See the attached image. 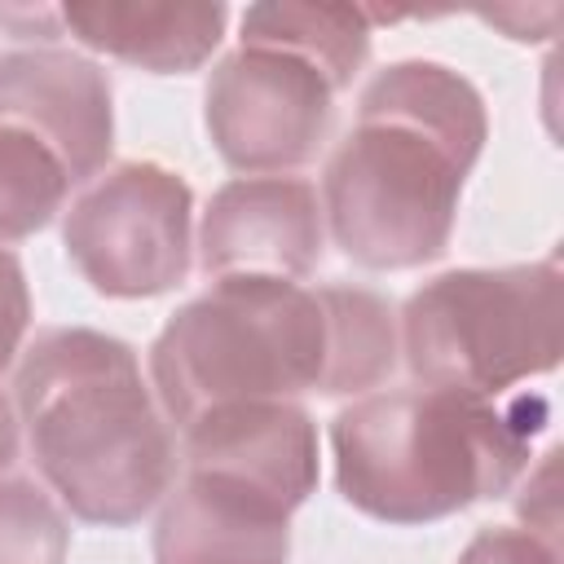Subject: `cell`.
Listing matches in <instances>:
<instances>
[{"mask_svg":"<svg viewBox=\"0 0 564 564\" xmlns=\"http://www.w3.org/2000/svg\"><path fill=\"white\" fill-rule=\"evenodd\" d=\"M0 119L44 141L70 185L93 181L115 145L110 75L62 44H26L0 53Z\"/></svg>","mask_w":564,"mask_h":564,"instance_id":"obj_9","label":"cell"},{"mask_svg":"<svg viewBox=\"0 0 564 564\" xmlns=\"http://www.w3.org/2000/svg\"><path fill=\"white\" fill-rule=\"evenodd\" d=\"M150 546L154 564H286L291 511L234 476L185 467L163 494Z\"/></svg>","mask_w":564,"mask_h":564,"instance_id":"obj_11","label":"cell"},{"mask_svg":"<svg viewBox=\"0 0 564 564\" xmlns=\"http://www.w3.org/2000/svg\"><path fill=\"white\" fill-rule=\"evenodd\" d=\"M13 458H18V410L0 392V471H9Z\"/></svg>","mask_w":564,"mask_h":564,"instance_id":"obj_19","label":"cell"},{"mask_svg":"<svg viewBox=\"0 0 564 564\" xmlns=\"http://www.w3.org/2000/svg\"><path fill=\"white\" fill-rule=\"evenodd\" d=\"M189 471L234 476L286 511L317 489V423L300 401H234L181 427Z\"/></svg>","mask_w":564,"mask_h":564,"instance_id":"obj_10","label":"cell"},{"mask_svg":"<svg viewBox=\"0 0 564 564\" xmlns=\"http://www.w3.org/2000/svg\"><path fill=\"white\" fill-rule=\"evenodd\" d=\"M397 344L414 383L502 397L546 375L564 352L560 260L449 269L427 278L397 317Z\"/></svg>","mask_w":564,"mask_h":564,"instance_id":"obj_5","label":"cell"},{"mask_svg":"<svg viewBox=\"0 0 564 564\" xmlns=\"http://www.w3.org/2000/svg\"><path fill=\"white\" fill-rule=\"evenodd\" d=\"M454 564H560V546L533 529L494 524V529H480Z\"/></svg>","mask_w":564,"mask_h":564,"instance_id":"obj_16","label":"cell"},{"mask_svg":"<svg viewBox=\"0 0 564 564\" xmlns=\"http://www.w3.org/2000/svg\"><path fill=\"white\" fill-rule=\"evenodd\" d=\"M26 326H31V291L22 260L13 251H0V370H9V361L22 352Z\"/></svg>","mask_w":564,"mask_h":564,"instance_id":"obj_17","label":"cell"},{"mask_svg":"<svg viewBox=\"0 0 564 564\" xmlns=\"http://www.w3.org/2000/svg\"><path fill=\"white\" fill-rule=\"evenodd\" d=\"M70 176L31 132L0 119V251L40 234L66 203Z\"/></svg>","mask_w":564,"mask_h":564,"instance_id":"obj_14","label":"cell"},{"mask_svg":"<svg viewBox=\"0 0 564 564\" xmlns=\"http://www.w3.org/2000/svg\"><path fill=\"white\" fill-rule=\"evenodd\" d=\"M326 251L317 185L304 176H234L198 220V264L216 278L304 282Z\"/></svg>","mask_w":564,"mask_h":564,"instance_id":"obj_8","label":"cell"},{"mask_svg":"<svg viewBox=\"0 0 564 564\" xmlns=\"http://www.w3.org/2000/svg\"><path fill=\"white\" fill-rule=\"evenodd\" d=\"M13 410L48 494L84 524L128 529L176 476L172 423L137 348L93 326H48L18 361Z\"/></svg>","mask_w":564,"mask_h":564,"instance_id":"obj_3","label":"cell"},{"mask_svg":"<svg viewBox=\"0 0 564 564\" xmlns=\"http://www.w3.org/2000/svg\"><path fill=\"white\" fill-rule=\"evenodd\" d=\"M335 84L304 57L273 44H238L203 88V123L216 154L247 176H286L317 159Z\"/></svg>","mask_w":564,"mask_h":564,"instance_id":"obj_7","label":"cell"},{"mask_svg":"<svg viewBox=\"0 0 564 564\" xmlns=\"http://www.w3.org/2000/svg\"><path fill=\"white\" fill-rule=\"evenodd\" d=\"M397 308L348 282L216 278L150 344V388L167 423L234 401L366 397L397 370Z\"/></svg>","mask_w":564,"mask_h":564,"instance_id":"obj_1","label":"cell"},{"mask_svg":"<svg viewBox=\"0 0 564 564\" xmlns=\"http://www.w3.org/2000/svg\"><path fill=\"white\" fill-rule=\"evenodd\" d=\"M546 405L494 401L454 388L366 392L330 419L335 485L348 507L383 524H432L507 494L524 467Z\"/></svg>","mask_w":564,"mask_h":564,"instance_id":"obj_4","label":"cell"},{"mask_svg":"<svg viewBox=\"0 0 564 564\" xmlns=\"http://www.w3.org/2000/svg\"><path fill=\"white\" fill-rule=\"evenodd\" d=\"M62 247L97 295H167L194 260V189L154 159L110 163L62 207Z\"/></svg>","mask_w":564,"mask_h":564,"instance_id":"obj_6","label":"cell"},{"mask_svg":"<svg viewBox=\"0 0 564 564\" xmlns=\"http://www.w3.org/2000/svg\"><path fill=\"white\" fill-rule=\"evenodd\" d=\"M555 458L560 449H551L542 458L538 471H529L524 480V494H520V516H524V529L542 533L555 542V529H560V502H555Z\"/></svg>","mask_w":564,"mask_h":564,"instance_id":"obj_18","label":"cell"},{"mask_svg":"<svg viewBox=\"0 0 564 564\" xmlns=\"http://www.w3.org/2000/svg\"><path fill=\"white\" fill-rule=\"evenodd\" d=\"M485 137V97L467 75L427 57L383 66L322 167L317 198L335 247L375 273L441 260Z\"/></svg>","mask_w":564,"mask_h":564,"instance_id":"obj_2","label":"cell"},{"mask_svg":"<svg viewBox=\"0 0 564 564\" xmlns=\"http://www.w3.org/2000/svg\"><path fill=\"white\" fill-rule=\"evenodd\" d=\"M57 18L93 53L150 75H185L220 48L229 9L207 0H75Z\"/></svg>","mask_w":564,"mask_h":564,"instance_id":"obj_12","label":"cell"},{"mask_svg":"<svg viewBox=\"0 0 564 564\" xmlns=\"http://www.w3.org/2000/svg\"><path fill=\"white\" fill-rule=\"evenodd\" d=\"M70 524L62 502L31 476L0 471V564H66Z\"/></svg>","mask_w":564,"mask_h":564,"instance_id":"obj_15","label":"cell"},{"mask_svg":"<svg viewBox=\"0 0 564 564\" xmlns=\"http://www.w3.org/2000/svg\"><path fill=\"white\" fill-rule=\"evenodd\" d=\"M375 13L361 4H300V0H264L242 9L238 44H273L304 62H313L339 93L357 79L370 57Z\"/></svg>","mask_w":564,"mask_h":564,"instance_id":"obj_13","label":"cell"}]
</instances>
